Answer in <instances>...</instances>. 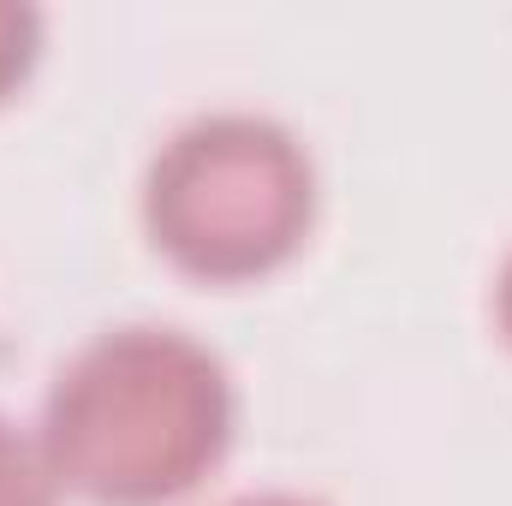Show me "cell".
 Returning <instances> with one entry per match:
<instances>
[{
  "instance_id": "1",
  "label": "cell",
  "mask_w": 512,
  "mask_h": 506,
  "mask_svg": "<svg viewBox=\"0 0 512 506\" xmlns=\"http://www.w3.org/2000/svg\"><path fill=\"white\" fill-rule=\"evenodd\" d=\"M239 387L215 346L173 322L90 334L42 393L36 441L66 495L90 506H173L233 447Z\"/></svg>"
},
{
  "instance_id": "6",
  "label": "cell",
  "mask_w": 512,
  "mask_h": 506,
  "mask_svg": "<svg viewBox=\"0 0 512 506\" xmlns=\"http://www.w3.org/2000/svg\"><path fill=\"white\" fill-rule=\"evenodd\" d=\"M221 506H322V501H310L298 489H251V495H233V501H221Z\"/></svg>"
},
{
  "instance_id": "5",
  "label": "cell",
  "mask_w": 512,
  "mask_h": 506,
  "mask_svg": "<svg viewBox=\"0 0 512 506\" xmlns=\"http://www.w3.org/2000/svg\"><path fill=\"white\" fill-rule=\"evenodd\" d=\"M495 328H501V340L512 346V251L501 262V274H495Z\"/></svg>"
},
{
  "instance_id": "4",
  "label": "cell",
  "mask_w": 512,
  "mask_h": 506,
  "mask_svg": "<svg viewBox=\"0 0 512 506\" xmlns=\"http://www.w3.org/2000/svg\"><path fill=\"white\" fill-rule=\"evenodd\" d=\"M42 12L30 0H0V102H12L42 60Z\"/></svg>"
},
{
  "instance_id": "2",
  "label": "cell",
  "mask_w": 512,
  "mask_h": 506,
  "mask_svg": "<svg viewBox=\"0 0 512 506\" xmlns=\"http://www.w3.org/2000/svg\"><path fill=\"white\" fill-rule=\"evenodd\" d=\"M316 161L304 137L256 108H203L143 167V233L179 274L239 286L286 268L316 227Z\"/></svg>"
},
{
  "instance_id": "3",
  "label": "cell",
  "mask_w": 512,
  "mask_h": 506,
  "mask_svg": "<svg viewBox=\"0 0 512 506\" xmlns=\"http://www.w3.org/2000/svg\"><path fill=\"white\" fill-rule=\"evenodd\" d=\"M60 495L66 489L54 483L36 429L12 423L0 411V506H60Z\"/></svg>"
}]
</instances>
